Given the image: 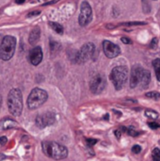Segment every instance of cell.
Masks as SVG:
<instances>
[{
	"instance_id": "obj_1",
	"label": "cell",
	"mask_w": 160,
	"mask_h": 161,
	"mask_svg": "<svg viewBox=\"0 0 160 161\" xmlns=\"http://www.w3.org/2000/svg\"><path fill=\"white\" fill-rule=\"evenodd\" d=\"M42 151L47 157L56 160L64 159L68 156L67 148L55 142H43Z\"/></svg>"
},
{
	"instance_id": "obj_2",
	"label": "cell",
	"mask_w": 160,
	"mask_h": 161,
	"mask_svg": "<svg viewBox=\"0 0 160 161\" xmlns=\"http://www.w3.org/2000/svg\"><path fill=\"white\" fill-rule=\"evenodd\" d=\"M8 108L13 116H20L23 110V96L18 89H12L8 95Z\"/></svg>"
},
{
	"instance_id": "obj_3",
	"label": "cell",
	"mask_w": 160,
	"mask_h": 161,
	"mask_svg": "<svg viewBox=\"0 0 160 161\" xmlns=\"http://www.w3.org/2000/svg\"><path fill=\"white\" fill-rule=\"evenodd\" d=\"M110 79L117 91L123 89L128 79V69L125 66L114 67L110 74Z\"/></svg>"
},
{
	"instance_id": "obj_4",
	"label": "cell",
	"mask_w": 160,
	"mask_h": 161,
	"mask_svg": "<svg viewBox=\"0 0 160 161\" xmlns=\"http://www.w3.org/2000/svg\"><path fill=\"white\" fill-rule=\"evenodd\" d=\"M48 94L45 91L35 88L31 91L28 98H27V107L30 109H36L41 107L47 100Z\"/></svg>"
},
{
	"instance_id": "obj_5",
	"label": "cell",
	"mask_w": 160,
	"mask_h": 161,
	"mask_svg": "<svg viewBox=\"0 0 160 161\" xmlns=\"http://www.w3.org/2000/svg\"><path fill=\"white\" fill-rule=\"evenodd\" d=\"M16 47V40L12 36H5L0 45V58L2 60H9L14 55Z\"/></svg>"
},
{
	"instance_id": "obj_6",
	"label": "cell",
	"mask_w": 160,
	"mask_h": 161,
	"mask_svg": "<svg viewBox=\"0 0 160 161\" xmlns=\"http://www.w3.org/2000/svg\"><path fill=\"white\" fill-rule=\"evenodd\" d=\"M95 52V46L93 43L91 42H88L86 44H84L81 49L76 52L75 54V62L81 64V63H85L86 61H88L89 59L92 58L93 55Z\"/></svg>"
},
{
	"instance_id": "obj_7",
	"label": "cell",
	"mask_w": 160,
	"mask_h": 161,
	"mask_svg": "<svg viewBox=\"0 0 160 161\" xmlns=\"http://www.w3.org/2000/svg\"><path fill=\"white\" fill-rule=\"evenodd\" d=\"M90 86H91V91L93 94L101 93L107 86V79L105 75L102 74H98L95 76H93L92 79L91 80Z\"/></svg>"
},
{
	"instance_id": "obj_8",
	"label": "cell",
	"mask_w": 160,
	"mask_h": 161,
	"mask_svg": "<svg viewBox=\"0 0 160 161\" xmlns=\"http://www.w3.org/2000/svg\"><path fill=\"white\" fill-rule=\"evenodd\" d=\"M92 19V10L90 6V4L86 1H84L81 4V10H80V14H79V18H78V22L79 25L81 26H85L88 24H90V22Z\"/></svg>"
},
{
	"instance_id": "obj_9",
	"label": "cell",
	"mask_w": 160,
	"mask_h": 161,
	"mask_svg": "<svg viewBox=\"0 0 160 161\" xmlns=\"http://www.w3.org/2000/svg\"><path fill=\"white\" fill-rule=\"evenodd\" d=\"M56 122V116L53 112H45L38 115L36 118V125L39 128H44L48 125H52Z\"/></svg>"
},
{
	"instance_id": "obj_10",
	"label": "cell",
	"mask_w": 160,
	"mask_h": 161,
	"mask_svg": "<svg viewBox=\"0 0 160 161\" xmlns=\"http://www.w3.org/2000/svg\"><path fill=\"white\" fill-rule=\"evenodd\" d=\"M103 49H104L105 55L109 58H116L121 54L120 47L117 44H115L109 41H104L103 42Z\"/></svg>"
},
{
	"instance_id": "obj_11",
	"label": "cell",
	"mask_w": 160,
	"mask_h": 161,
	"mask_svg": "<svg viewBox=\"0 0 160 161\" xmlns=\"http://www.w3.org/2000/svg\"><path fill=\"white\" fill-rule=\"evenodd\" d=\"M143 68L140 65H135L132 70H131V75H130V87L131 88H136L138 85L141 83Z\"/></svg>"
},
{
	"instance_id": "obj_12",
	"label": "cell",
	"mask_w": 160,
	"mask_h": 161,
	"mask_svg": "<svg viewBox=\"0 0 160 161\" xmlns=\"http://www.w3.org/2000/svg\"><path fill=\"white\" fill-rule=\"evenodd\" d=\"M28 59L30 61V63L32 65H39L41 60H42V51L41 48L40 46H36L34 47L30 52H29V56H28Z\"/></svg>"
},
{
	"instance_id": "obj_13",
	"label": "cell",
	"mask_w": 160,
	"mask_h": 161,
	"mask_svg": "<svg viewBox=\"0 0 160 161\" xmlns=\"http://www.w3.org/2000/svg\"><path fill=\"white\" fill-rule=\"evenodd\" d=\"M40 35H41V30H40V28H39V27L33 28L32 31H31L30 34H29V39H28L29 43L32 44V45L36 44V43L38 42V41H39V39H40Z\"/></svg>"
},
{
	"instance_id": "obj_14",
	"label": "cell",
	"mask_w": 160,
	"mask_h": 161,
	"mask_svg": "<svg viewBox=\"0 0 160 161\" xmlns=\"http://www.w3.org/2000/svg\"><path fill=\"white\" fill-rule=\"evenodd\" d=\"M150 81H151V74H150V72L148 70H143L140 85L141 86L142 89H146L148 87Z\"/></svg>"
},
{
	"instance_id": "obj_15",
	"label": "cell",
	"mask_w": 160,
	"mask_h": 161,
	"mask_svg": "<svg viewBox=\"0 0 160 161\" xmlns=\"http://www.w3.org/2000/svg\"><path fill=\"white\" fill-rule=\"evenodd\" d=\"M153 66H154V69L156 72L157 78L158 81H160V58H156L153 61Z\"/></svg>"
},
{
	"instance_id": "obj_16",
	"label": "cell",
	"mask_w": 160,
	"mask_h": 161,
	"mask_svg": "<svg viewBox=\"0 0 160 161\" xmlns=\"http://www.w3.org/2000/svg\"><path fill=\"white\" fill-rule=\"evenodd\" d=\"M49 25L52 27V29L54 31H56L58 34H63V27L61 26V25L58 24V23H55V22H50L49 23Z\"/></svg>"
},
{
	"instance_id": "obj_17",
	"label": "cell",
	"mask_w": 160,
	"mask_h": 161,
	"mask_svg": "<svg viewBox=\"0 0 160 161\" xmlns=\"http://www.w3.org/2000/svg\"><path fill=\"white\" fill-rule=\"evenodd\" d=\"M145 115H146L148 118H151V119H154V120L157 119L158 116H159V114H158L157 111L153 110V109H147V110L145 111Z\"/></svg>"
},
{
	"instance_id": "obj_18",
	"label": "cell",
	"mask_w": 160,
	"mask_h": 161,
	"mask_svg": "<svg viewBox=\"0 0 160 161\" xmlns=\"http://www.w3.org/2000/svg\"><path fill=\"white\" fill-rule=\"evenodd\" d=\"M146 96L149 97V98L155 99V100H158L160 98V93L157 92H150L146 93Z\"/></svg>"
},
{
	"instance_id": "obj_19",
	"label": "cell",
	"mask_w": 160,
	"mask_h": 161,
	"mask_svg": "<svg viewBox=\"0 0 160 161\" xmlns=\"http://www.w3.org/2000/svg\"><path fill=\"white\" fill-rule=\"evenodd\" d=\"M152 158L154 161H160V150L158 148L154 149L153 153H152Z\"/></svg>"
},
{
	"instance_id": "obj_20",
	"label": "cell",
	"mask_w": 160,
	"mask_h": 161,
	"mask_svg": "<svg viewBox=\"0 0 160 161\" xmlns=\"http://www.w3.org/2000/svg\"><path fill=\"white\" fill-rule=\"evenodd\" d=\"M50 47L52 51H57L60 48V44L57 42H50Z\"/></svg>"
},
{
	"instance_id": "obj_21",
	"label": "cell",
	"mask_w": 160,
	"mask_h": 161,
	"mask_svg": "<svg viewBox=\"0 0 160 161\" xmlns=\"http://www.w3.org/2000/svg\"><path fill=\"white\" fill-rule=\"evenodd\" d=\"M132 152L134 154H139V153L141 152V147L140 145H134L133 148H132Z\"/></svg>"
},
{
	"instance_id": "obj_22",
	"label": "cell",
	"mask_w": 160,
	"mask_h": 161,
	"mask_svg": "<svg viewBox=\"0 0 160 161\" xmlns=\"http://www.w3.org/2000/svg\"><path fill=\"white\" fill-rule=\"evenodd\" d=\"M127 133H128L130 136H132V137H136V136L139 135V132H137L136 130H134V129H132V128L127 129Z\"/></svg>"
},
{
	"instance_id": "obj_23",
	"label": "cell",
	"mask_w": 160,
	"mask_h": 161,
	"mask_svg": "<svg viewBox=\"0 0 160 161\" xmlns=\"http://www.w3.org/2000/svg\"><path fill=\"white\" fill-rule=\"evenodd\" d=\"M96 142H97V141H96V140H93V139H87L88 146H92V145H94Z\"/></svg>"
},
{
	"instance_id": "obj_24",
	"label": "cell",
	"mask_w": 160,
	"mask_h": 161,
	"mask_svg": "<svg viewBox=\"0 0 160 161\" xmlns=\"http://www.w3.org/2000/svg\"><path fill=\"white\" fill-rule=\"evenodd\" d=\"M149 126L152 128V129H157L160 127L159 124L157 123H149Z\"/></svg>"
},
{
	"instance_id": "obj_25",
	"label": "cell",
	"mask_w": 160,
	"mask_h": 161,
	"mask_svg": "<svg viewBox=\"0 0 160 161\" xmlns=\"http://www.w3.org/2000/svg\"><path fill=\"white\" fill-rule=\"evenodd\" d=\"M157 38L153 39V41L151 42V45H150V47H151V48H153V49H155V48L157 47Z\"/></svg>"
},
{
	"instance_id": "obj_26",
	"label": "cell",
	"mask_w": 160,
	"mask_h": 161,
	"mask_svg": "<svg viewBox=\"0 0 160 161\" xmlns=\"http://www.w3.org/2000/svg\"><path fill=\"white\" fill-rule=\"evenodd\" d=\"M122 42L124 43V44H129V43H132V41L128 38H125V37H123L122 38Z\"/></svg>"
},
{
	"instance_id": "obj_27",
	"label": "cell",
	"mask_w": 160,
	"mask_h": 161,
	"mask_svg": "<svg viewBox=\"0 0 160 161\" xmlns=\"http://www.w3.org/2000/svg\"><path fill=\"white\" fill-rule=\"evenodd\" d=\"M6 142H7V138H6V137H1V138H0V143H1L2 145H4Z\"/></svg>"
},
{
	"instance_id": "obj_28",
	"label": "cell",
	"mask_w": 160,
	"mask_h": 161,
	"mask_svg": "<svg viewBox=\"0 0 160 161\" xmlns=\"http://www.w3.org/2000/svg\"><path fill=\"white\" fill-rule=\"evenodd\" d=\"M38 14H40V11H33V12H30L28 15H27V17H31V16H36V15H38Z\"/></svg>"
},
{
	"instance_id": "obj_29",
	"label": "cell",
	"mask_w": 160,
	"mask_h": 161,
	"mask_svg": "<svg viewBox=\"0 0 160 161\" xmlns=\"http://www.w3.org/2000/svg\"><path fill=\"white\" fill-rule=\"evenodd\" d=\"M121 132H122V131H120V130H116V131H115V135H116V137H117L118 139H120Z\"/></svg>"
},
{
	"instance_id": "obj_30",
	"label": "cell",
	"mask_w": 160,
	"mask_h": 161,
	"mask_svg": "<svg viewBox=\"0 0 160 161\" xmlns=\"http://www.w3.org/2000/svg\"><path fill=\"white\" fill-rule=\"evenodd\" d=\"M25 1V0H15V2H16L17 4H23Z\"/></svg>"
},
{
	"instance_id": "obj_31",
	"label": "cell",
	"mask_w": 160,
	"mask_h": 161,
	"mask_svg": "<svg viewBox=\"0 0 160 161\" xmlns=\"http://www.w3.org/2000/svg\"><path fill=\"white\" fill-rule=\"evenodd\" d=\"M3 39H4V37H3L2 35H0V45H1V43H2V41H3Z\"/></svg>"
},
{
	"instance_id": "obj_32",
	"label": "cell",
	"mask_w": 160,
	"mask_h": 161,
	"mask_svg": "<svg viewBox=\"0 0 160 161\" xmlns=\"http://www.w3.org/2000/svg\"><path fill=\"white\" fill-rule=\"evenodd\" d=\"M153 161H154V160H153Z\"/></svg>"
}]
</instances>
